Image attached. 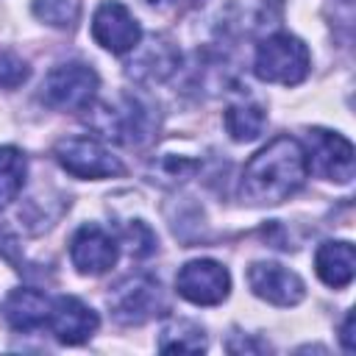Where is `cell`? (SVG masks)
<instances>
[{"label":"cell","mask_w":356,"mask_h":356,"mask_svg":"<svg viewBox=\"0 0 356 356\" xmlns=\"http://www.w3.org/2000/svg\"><path fill=\"white\" fill-rule=\"evenodd\" d=\"M309 178V159L300 139L281 134L270 139L242 170L239 197L250 206H278Z\"/></svg>","instance_id":"1"},{"label":"cell","mask_w":356,"mask_h":356,"mask_svg":"<svg viewBox=\"0 0 356 356\" xmlns=\"http://www.w3.org/2000/svg\"><path fill=\"white\" fill-rule=\"evenodd\" d=\"M92 117V128L108 139L128 147H139L153 139L159 128V103H153L142 92H122L114 103H100L86 108Z\"/></svg>","instance_id":"2"},{"label":"cell","mask_w":356,"mask_h":356,"mask_svg":"<svg viewBox=\"0 0 356 356\" xmlns=\"http://www.w3.org/2000/svg\"><path fill=\"white\" fill-rule=\"evenodd\" d=\"M309 47L292 33H273L261 39L253 56V75L264 83L295 86L309 75Z\"/></svg>","instance_id":"3"},{"label":"cell","mask_w":356,"mask_h":356,"mask_svg":"<svg viewBox=\"0 0 356 356\" xmlns=\"http://www.w3.org/2000/svg\"><path fill=\"white\" fill-rule=\"evenodd\" d=\"M108 312L120 325H145L167 312V298L150 273H131L108 289Z\"/></svg>","instance_id":"4"},{"label":"cell","mask_w":356,"mask_h":356,"mask_svg":"<svg viewBox=\"0 0 356 356\" xmlns=\"http://www.w3.org/2000/svg\"><path fill=\"white\" fill-rule=\"evenodd\" d=\"M100 89V78L89 64L67 61L53 67L42 81V103L56 111H86Z\"/></svg>","instance_id":"5"},{"label":"cell","mask_w":356,"mask_h":356,"mask_svg":"<svg viewBox=\"0 0 356 356\" xmlns=\"http://www.w3.org/2000/svg\"><path fill=\"white\" fill-rule=\"evenodd\" d=\"M53 159L58 161V167L75 178L83 181H103V178H114L122 175L125 167L122 161L95 136H64L56 142L53 147Z\"/></svg>","instance_id":"6"},{"label":"cell","mask_w":356,"mask_h":356,"mask_svg":"<svg viewBox=\"0 0 356 356\" xmlns=\"http://www.w3.org/2000/svg\"><path fill=\"white\" fill-rule=\"evenodd\" d=\"M306 159H309V170L320 172L328 181L337 184H348L353 178L356 170V153L348 136L337 134V131H325V128H312L306 134Z\"/></svg>","instance_id":"7"},{"label":"cell","mask_w":356,"mask_h":356,"mask_svg":"<svg viewBox=\"0 0 356 356\" xmlns=\"http://www.w3.org/2000/svg\"><path fill=\"white\" fill-rule=\"evenodd\" d=\"M175 289L195 306H217L231 292V273L214 259H192L178 270Z\"/></svg>","instance_id":"8"},{"label":"cell","mask_w":356,"mask_h":356,"mask_svg":"<svg viewBox=\"0 0 356 356\" xmlns=\"http://www.w3.org/2000/svg\"><path fill=\"white\" fill-rule=\"evenodd\" d=\"M92 39L111 56H125L142 42V25L120 0H103L92 14Z\"/></svg>","instance_id":"9"},{"label":"cell","mask_w":356,"mask_h":356,"mask_svg":"<svg viewBox=\"0 0 356 356\" xmlns=\"http://www.w3.org/2000/svg\"><path fill=\"white\" fill-rule=\"evenodd\" d=\"M131 53L134 58L125 64V75L139 86L164 83L181 67V50L167 36H150L147 42H139Z\"/></svg>","instance_id":"10"},{"label":"cell","mask_w":356,"mask_h":356,"mask_svg":"<svg viewBox=\"0 0 356 356\" xmlns=\"http://www.w3.org/2000/svg\"><path fill=\"white\" fill-rule=\"evenodd\" d=\"M120 242L100 225L86 222L70 239V259L81 275H103L117 264Z\"/></svg>","instance_id":"11"},{"label":"cell","mask_w":356,"mask_h":356,"mask_svg":"<svg viewBox=\"0 0 356 356\" xmlns=\"http://www.w3.org/2000/svg\"><path fill=\"white\" fill-rule=\"evenodd\" d=\"M248 286L256 298L273 306H298L306 298L303 278L275 261H253L248 267Z\"/></svg>","instance_id":"12"},{"label":"cell","mask_w":356,"mask_h":356,"mask_svg":"<svg viewBox=\"0 0 356 356\" xmlns=\"http://www.w3.org/2000/svg\"><path fill=\"white\" fill-rule=\"evenodd\" d=\"M100 325V317L95 309H89L81 298L72 295H58L53 298L47 331L61 342V345H83Z\"/></svg>","instance_id":"13"},{"label":"cell","mask_w":356,"mask_h":356,"mask_svg":"<svg viewBox=\"0 0 356 356\" xmlns=\"http://www.w3.org/2000/svg\"><path fill=\"white\" fill-rule=\"evenodd\" d=\"M50 309H53V298H47L44 292L39 289H31V286H19V289H11L3 300V320L11 331H19V334H33V331H42L47 328V320H50Z\"/></svg>","instance_id":"14"},{"label":"cell","mask_w":356,"mask_h":356,"mask_svg":"<svg viewBox=\"0 0 356 356\" xmlns=\"http://www.w3.org/2000/svg\"><path fill=\"white\" fill-rule=\"evenodd\" d=\"M314 273L331 289L348 286L356 275V250H353V245L348 239L323 242L314 253Z\"/></svg>","instance_id":"15"},{"label":"cell","mask_w":356,"mask_h":356,"mask_svg":"<svg viewBox=\"0 0 356 356\" xmlns=\"http://www.w3.org/2000/svg\"><path fill=\"white\" fill-rule=\"evenodd\" d=\"M284 0H234L231 22L239 33H261L281 19Z\"/></svg>","instance_id":"16"},{"label":"cell","mask_w":356,"mask_h":356,"mask_svg":"<svg viewBox=\"0 0 356 356\" xmlns=\"http://www.w3.org/2000/svg\"><path fill=\"white\" fill-rule=\"evenodd\" d=\"M206 348H209V339L203 325L186 317H170L159 334L161 353H203Z\"/></svg>","instance_id":"17"},{"label":"cell","mask_w":356,"mask_h":356,"mask_svg":"<svg viewBox=\"0 0 356 356\" xmlns=\"http://www.w3.org/2000/svg\"><path fill=\"white\" fill-rule=\"evenodd\" d=\"M222 125L234 142H253L267 125V111L259 103H231L222 114Z\"/></svg>","instance_id":"18"},{"label":"cell","mask_w":356,"mask_h":356,"mask_svg":"<svg viewBox=\"0 0 356 356\" xmlns=\"http://www.w3.org/2000/svg\"><path fill=\"white\" fill-rule=\"evenodd\" d=\"M28 175V159L19 147L3 145L0 147V211L17 200V195L25 186Z\"/></svg>","instance_id":"19"},{"label":"cell","mask_w":356,"mask_h":356,"mask_svg":"<svg viewBox=\"0 0 356 356\" xmlns=\"http://www.w3.org/2000/svg\"><path fill=\"white\" fill-rule=\"evenodd\" d=\"M31 11L50 28H72L78 19V0H33Z\"/></svg>","instance_id":"20"},{"label":"cell","mask_w":356,"mask_h":356,"mask_svg":"<svg viewBox=\"0 0 356 356\" xmlns=\"http://www.w3.org/2000/svg\"><path fill=\"white\" fill-rule=\"evenodd\" d=\"M122 245L125 250L134 256V259H147L150 253H156L159 248V239L153 234V228L145 222V220H131L125 228H122Z\"/></svg>","instance_id":"21"},{"label":"cell","mask_w":356,"mask_h":356,"mask_svg":"<svg viewBox=\"0 0 356 356\" xmlns=\"http://www.w3.org/2000/svg\"><path fill=\"white\" fill-rule=\"evenodd\" d=\"M31 67L22 56L11 50H0V89H17L28 81Z\"/></svg>","instance_id":"22"},{"label":"cell","mask_w":356,"mask_h":356,"mask_svg":"<svg viewBox=\"0 0 356 356\" xmlns=\"http://www.w3.org/2000/svg\"><path fill=\"white\" fill-rule=\"evenodd\" d=\"M197 167H200V161H195V159L167 153V156H161V159H159L156 175H159V178H170L172 184H181V181H186Z\"/></svg>","instance_id":"23"},{"label":"cell","mask_w":356,"mask_h":356,"mask_svg":"<svg viewBox=\"0 0 356 356\" xmlns=\"http://www.w3.org/2000/svg\"><path fill=\"white\" fill-rule=\"evenodd\" d=\"M339 342L345 348V353H353L356 350V337H353V312L345 314V323L339 328Z\"/></svg>","instance_id":"24"},{"label":"cell","mask_w":356,"mask_h":356,"mask_svg":"<svg viewBox=\"0 0 356 356\" xmlns=\"http://www.w3.org/2000/svg\"><path fill=\"white\" fill-rule=\"evenodd\" d=\"M147 3H153V6H164V3H172V0H147Z\"/></svg>","instance_id":"25"}]
</instances>
